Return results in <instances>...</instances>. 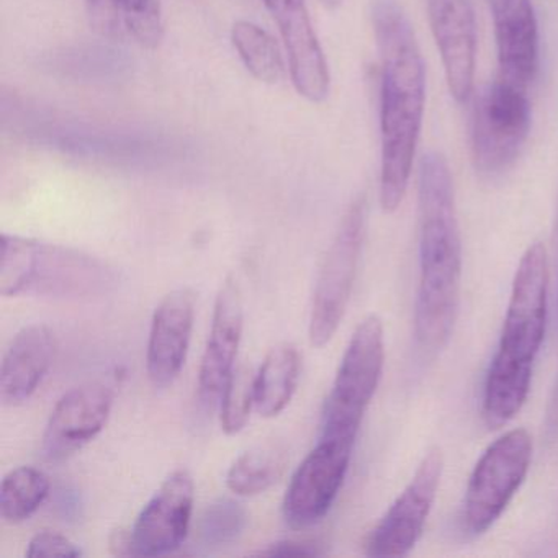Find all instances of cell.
I'll return each instance as SVG.
<instances>
[{"label": "cell", "mask_w": 558, "mask_h": 558, "mask_svg": "<svg viewBox=\"0 0 558 558\" xmlns=\"http://www.w3.org/2000/svg\"><path fill=\"white\" fill-rule=\"evenodd\" d=\"M126 28L142 47L155 50L162 41L165 24L159 0H113Z\"/></svg>", "instance_id": "d4e9b609"}, {"label": "cell", "mask_w": 558, "mask_h": 558, "mask_svg": "<svg viewBox=\"0 0 558 558\" xmlns=\"http://www.w3.org/2000/svg\"><path fill=\"white\" fill-rule=\"evenodd\" d=\"M444 457L439 447L427 450L400 496L365 542L368 557H404L423 535L442 478Z\"/></svg>", "instance_id": "ba28073f"}, {"label": "cell", "mask_w": 558, "mask_h": 558, "mask_svg": "<svg viewBox=\"0 0 558 558\" xmlns=\"http://www.w3.org/2000/svg\"><path fill=\"white\" fill-rule=\"evenodd\" d=\"M57 339L47 325H31L12 339L0 367V401L19 407L34 397L53 364Z\"/></svg>", "instance_id": "ac0fdd59"}, {"label": "cell", "mask_w": 558, "mask_h": 558, "mask_svg": "<svg viewBox=\"0 0 558 558\" xmlns=\"http://www.w3.org/2000/svg\"><path fill=\"white\" fill-rule=\"evenodd\" d=\"M323 4L328 9H336L341 5L342 0H322Z\"/></svg>", "instance_id": "83f0119b"}, {"label": "cell", "mask_w": 558, "mask_h": 558, "mask_svg": "<svg viewBox=\"0 0 558 558\" xmlns=\"http://www.w3.org/2000/svg\"><path fill=\"white\" fill-rule=\"evenodd\" d=\"M531 130V104L524 87L498 80L480 93L472 117V158L486 178L508 171Z\"/></svg>", "instance_id": "8992f818"}, {"label": "cell", "mask_w": 558, "mask_h": 558, "mask_svg": "<svg viewBox=\"0 0 558 558\" xmlns=\"http://www.w3.org/2000/svg\"><path fill=\"white\" fill-rule=\"evenodd\" d=\"M244 328L243 295L236 280L227 279L215 300L210 335L198 372V391L204 403L221 398L233 374Z\"/></svg>", "instance_id": "9a60e30c"}, {"label": "cell", "mask_w": 558, "mask_h": 558, "mask_svg": "<svg viewBox=\"0 0 558 558\" xmlns=\"http://www.w3.org/2000/svg\"><path fill=\"white\" fill-rule=\"evenodd\" d=\"M289 465L282 444H264L247 450L228 470L227 485L234 495L256 496L272 488Z\"/></svg>", "instance_id": "ffe728a7"}, {"label": "cell", "mask_w": 558, "mask_h": 558, "mask_svg": "<svg viewBox=\"0 0 558 558\" xmlns=\"http://www.w3.org/2000/svg\"><path fill=\"white\" fill-rule=\"evenodd\" d=\"M195 295L191 289L172 290L153 315L146 368L155 387H168L181 374L191 345Z\"/></svg>", "instance_id": "2e32d148"}, {"label": "cell", "mask_w": 558, "mask_h": 558, "mask_svg": "<svg viewBox=\"0 0 558 558\" xmlns=\"http://www.w3.org/2000/svg\"><path fill=\"white\" fill-rule=\"evenodd\" d=\"M450 96L463 104L475 81L476 25L470 0H426Z\"/></svg>", "instance_id": "7c38bea8"}, {"label": "cell", "mask_w": 558, "mask_h": 558, "mask_svg": "<svg viewBox=\"0 0 558 558\" xmlns=\"http://www.w3.org/2000/svg\"><path fill=\"white\" fill-rule=\"evenodd\" d=\"M380 54V205L398 210L410 184L426 102V71L413 27L398 0H374Z\"/></svg>", "instance_id": "6da1fadb"}, {"label": "cell", "mask_w": 558, "mask_h": 558, "mask_svg": "<svg viewBox=\"0 0 558 558\" xmlns=\"http://www.w3.org/2000/svg\"><path fill=\"white\" fill-rule=\"evenodd\" d=\"M420 282L414 305V338L426 355L442 351L452 336L460 305L462 240L452 175L446 158L427 153L417 179Z\"/></svg>", "instance_id": "7a4b0ae2"}, {"label": "cell", "mask_w": 558, "mask_h": 558, "mask_svg": "<svg viewBox=\"0 0 558 558\" xmlns=\"http://www.w3.org/2000/svg\"><path fill=\"white\" fill-rule=\"evenodd\" d=\"M113 407V391L99 381L71 388L51 411L41 442V452L50 462H61L96 439Z\"/></svg>", "instance_id": "8fae6325"}, {"label": "cell", "mask_w": 558, "mask_h": 558, "mask_svg": "<svg viewBox=\"0 0 558 558\" xmlns=\"http://www.w3.org/2000/svg\"><path fill=\"white\" fill-rule=\"evenodd\" d=\"M256 407V374L247 365L234 368L221 393L220 423L228 436L241 433Z\"/></svg>", "instance_id": "603a6c76"}, {"label": "cell", "mask_w": 558, "mask_h": 558, "mask_svg": "<svg viewBox=\"0 0 558 558\" xmlns=\"http://www.w3.org/2000/svg\"><path fill=\"white\" fill-rule=\"evenodd\" d=\"M24 274V293L83 296L102 290L110 272L102 263L70 247L32 240Z\"/></svg>", "instance_id": "5bb4252c"}, {"label": "cell", "mask_w": 558, "mask_h": 558, "mask_svg": "<svg viewBox=\"0 0 558 558\" xmlns=\"http://www.w3.org/2000/svg\"><path fill=\"white\" fill-rule=\"evenodd\" d=\"M495 25L498 77L527 87L537 73L538 31L531 0H486Z\"/></svg>", "instance_id": "e0dca14e"}, {"label": "cell", "mask_w": 558, "mask_h": 558, "mask_svg": "<svg viewBox=\"0 0 558 558\" xmlns=\"http://www.w3.org/2000/svg\"><path fill=\"white\" fill-rule=\"evenodd\" d=\"M365 225L367 201L361 195L345 210L319 269L308 328L315 348H325L344 318L364 246Z\"/></svg>", "instance_id": "5b68a950"}, {"label": "cell", "mask_w": 558, "mask_h": 558, "mask_svg": "<svg viewBox=\"0 0 558 558\" xmlns=\"http://www.w3.org/2000/svg\"><path fill=\"white\" fill-rule=\"evenodd\" d=\"M231 41L246 70L260 83L276 84L283 76V61L276 40L251 22L240 21L231 31Z\"/></svg>", "instance_id": "7402d4cb"}, {"label": "cell", "mask_w": 558, "mask_h": 558, "mask_svg": "<svg viewBox=\"0 0 558 558\" xmlns=\"http://www.w3.org/2000/svg\"><path fill=\"white\" fill-rule=\"evenodd\" d=\"M83 550L60 532L41 531L32 537L27 548L28 558L63 557L77 558Z\"/></svg>", "instance_id": "484cf974"}, {"label": "cell", "mask_w": 558, "mask_h": 558, "mask_svg": "<svg viewBox=\"0 0 558 558\" xmlns=\"http://www.w3.org/2000/svg\"><path fill=\"white\" fill-rule=\"evenodd\" d=\"M247 525V511L241 502L223 498L207 506L198 521V541L205 547H223L236 541Z\"/></svg>", "instance_id": "cb8c5ba5"}, {"label": "cell", "mask_w": 558, "mask_h": 558, "mask_svg": "<svg viewBox=\"0 0 558 558\" xmlns=\"http://www.w3.org/2000/svg\"><path fill=\"white\" fill-rule=\"evenodd\" d=\"M547 289V251L535 243L515 270L498 351L486 374L482 416L489 429L508 424L527 400L532 368L544 341Z\"/></svg>", "instance_id": "3957f363"}, {"label": "cell", "mask_w": 558, "mask_h": 558, "mask_svg": "<svg viewBox=\"0 0 558 558\" xmlns=\"http://www.w3.org/2000/svg\"><path fill=\"white\" fill-rule=\"evenodd\" d=\"M385 361L384 325L371 315L359 323L342 355L323 411L322 437L355 444L365 411L380 384Z\"/></svg>", "instance_id": "277c9868"}, {"label": "cell", "mask_w": 558, "mask_h": 558, "mask_svg": "<svg viewBox=\"0 0 558 558\" xmlns=\"http://www.w3.org/2000/svg\"><path fill=\"white\" fill-rule=\"evenodd\" d=\"M532 459V439L525 429L502 434L485 450L466 485L463 527L482 535L502 514L524 482Z\"/></svg>", "instance_id": "52a82bcc"}, {"label": "cell", "mask_w": 558, "mask_h": 558, "mask_svg": "<svg viewBox=\"0 0 558 558\" xmlns=\"http://www.w3.org/2000/svg\"><path fill=\"white\" fill-rule=\"evenodd\" d=\"M322 545L313 541H296V538H286V541L274 542L267 545L264 550L257 551L260 557H316L323 555Z\"/></svg>", "instance_id": "4316f807"}, {"label": "cell", "mask_w": 558, "mask_h": 558, "mask_svg": "<svg viewBox=\"0 0 558 558\" xmlns=\"http://www.w3.org/2000/svg\"><path fill=\"white\" fill-rule=\"evenodd\" d=\"M354 444L319 437L315 449L293 473L282 512L292 529H308L322 521L335 505L348 475Z\"/></svg>", "instance_id": "9c48e42d"}, {"label": "cell", "mask_w": 558, "mask_h": 558, "mask_svg": "<svg viewBox=\"0 0 558 558\" xmlns=\"http://www.w3.org/2000/svg\"><path fill=\"white\" fill-rule=\"evenodd\" d=\"M50 478L35 466H17L0 486V515L11 524L31 519L50 495Z\"/></svg>", "instance_id": "44dd1931"}, {"label": "cell", "mask_w": 558, "mask_h": 558, "mask_svg": "<svg viewBox=\"0 0 558 558\" xmlns=\"http://www.w3.org/2000/svg\"><path fill=\"white\" fill-rule=\"evenodd\" d=\"M194 478L187 470L172 472L130 529L132 555L159 557L181 547L191 529Z\"/></svg>", "instance_id": "30bf717a"}, {"label": "cell", "mask_w": 558, "mask_h": 558, "mask_svg": "<svg viewBox=\"0 0 558 558\" xmlns=\"http://www.w3.org/2000/svg\"><path fill=\"white\" fill-rule=\"evenodd\" d=\"M299 349L289 342L276 345L267 352L256 374V411L263 417H276L289 407L299 387Z\"/></svg>", "instance_id": "d6986e66"}, {"label": "cell", "mask_w": 558, "mask_h": 558, "mask_svg": "<svg viewBox=\"0 0 558 558\" xmlns=\"http://www.w3.org/2000/svg\"><path fill=\"white\" fill-rule=\"evenodd\" d=\"M279 25L289 53L290 76L300 96L310 102L328 97L331 77L322 45L310 21L306 0H263Z\"/></svg>", "instance_id": "4fadbf2b"}]
</instances>
